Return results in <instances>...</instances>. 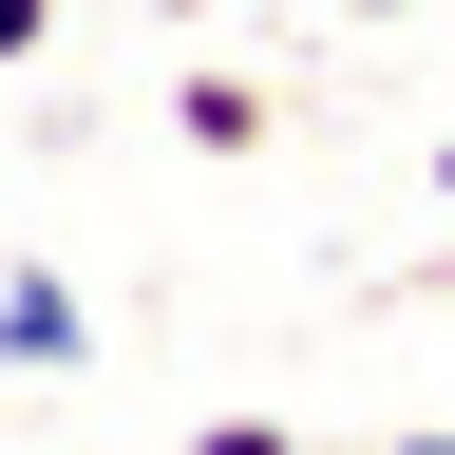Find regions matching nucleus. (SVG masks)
Instances as JSON below:
<instances>
[{
  "label": "nucleus",
  "mask_w": 455,
  "mask_h": 455,
  "mask_svg": "<svg viewBox=\"0 0 455 455\" xmlns=\"http://www.w3.org/2000/svg\"><path fill=\"white\" fill-rule=\"evenodd\" d=\"M76 361H95V304L57 266H0V379H76Z\"/></svg>",
  "instance_id": "obj_1"
},
{
  "label": "nucleus",
  "mask_w": 455,
  "mask_h": 455,
  "mask_svg": "<svg viewBox=\"0 0 455 455\" xmlns=\"http://www.w3.org/2000/svg\"><path fill=\"white\" fill-rule=\"evenodd\" d=\"M171 114H190V152H266V95H247V76H190Z\"/></svg>",
  "instance_id": "obj_2"
},
{
  "label": "nucleus",
  "mask_w": 455,
  "mask_h": 455,
  "mask_svg": "<svg viewBox=\"0 0 455 455\" xmlns=\"http://www.w3.org/2000/svg\"><path fill=\"white\" fill-rule=\"evenodd\" d=\"M190 455H323V436H284V418H209Z\"/></svg>",
  "instance_id": "obj_3"
},
{
  "label": "nucleus",
  "mask_w": 455,
  "mask_h": 455,
  "mask_svg": "<svg viewBox=\"0 0 455 455\" xmlns=\"http://www.w3.org/2000/svg\"><path fill=\"white\" fill-rule=\"evenodd\" d=\"M38 38H57V0H0V76H20V57H38Z\"/></svg>",
  "instance_id": "obj_4"
},
{
  "label": "nucleus",
  "mask_w": 455,
  "mask_h": 455,
  "mask_svg": "<svg viewBox=\"0 0 455 455\" xmlns=\"http://www.w3.org/2000/svg\"><path fill=\"white\" fill-rule=\"evenodd\" d=\"M398 455H455V418H418V436H398Z\"/></svg>",
  "instance_id": "obj_5"
},
{
  "label": "nucleus",
  "mask_w": 455,
  "mask_h": 455,
  "mask_svg": "<svg viewBox=\"0 0 455 455\" xmlns=\"http://www.w3.org/2000/svg\"><path fill=\"white\" fill-rule=\"evenodd\" d=\"M436 190H455V133H436Z\"/></svg>",
  "instance_id": "obj_6"
},
{
  "label": "nucleus",
  "mask_w": 455,
  "mask_h": 455,
  "mask_svg": "<svg viewBox=\"0 0 455 455\" xmlns=\"http://www.w3.org/2000/svg\"><path fill=\"white\" fill-rule=\"evenodd\" d=\"M361 20H398V0H361Z\"/></svg>",
  "instance_id": "obj_7"
}]
</instances>
